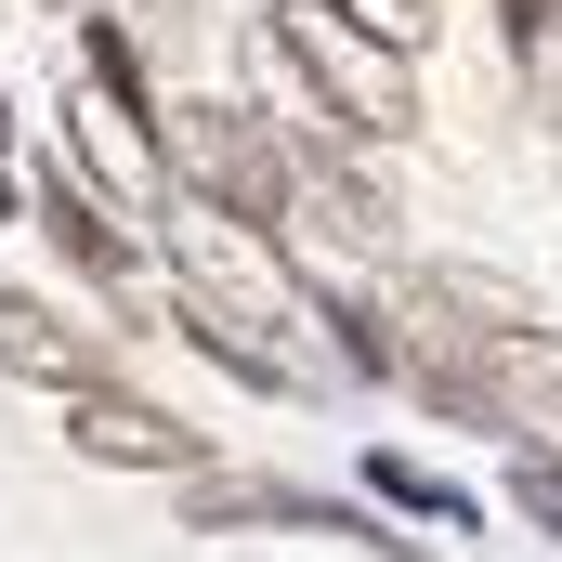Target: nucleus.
Masks as SVG:
<instances>
[{"label": "nucleus", "mask_w": 562, "mask_h": 562, "mask_svg": "<svg viewBox=\"0 0 562 562\" xmlns=\"http://www.w3.org/2000/svg\"><path fill=\"white\" fill-rule=\"evenodd\" d=\"M157 183L223 223H288V144L262 105H157Z\"/></svg>", "instance_id": "f257e3e1"}, {"label": "nucleus", "mask_w": 562, "mask_h": 562, "mask_svg": "<svg viewBox=\"0 0 562 562\" xmlns=\"http://www.w3.org/2000/svg\"><path fill=\"white\" fill-rule=\"evenodd\" d=\"M170 314L236 327V340H262V353H276L288 314H301V276L276 262V236H262V223H223V210H183V196H170Z\"/></svg>", "instance_id": "f03ea898"}, {"label": "nucleus", "mask_w": 562, "mask_h": 562, "mask_svg": "<svg viewBox=\"0 0 562 562\" xmlns=\"http://www.w3.org/2000/svg\"><path fill=\"white\" fill-rule=\"evenodd\" d=\"M276 53L314 79V105H327L340 132H367V144H406V132H419V66H406L393 40L340 26L327 0H288V13H276Z\"/></svg>", "instance_id": "7ed1b4c3"}, {"label": "nucleus", "mask_w": 562, "mask_h": 562, "mask_svg": "<svg viewBox=\"0 0 562 562\" xmlns=\"http://www.w3.org/2000/svg\"><path fill=\"white\" fill-rule=\"evenodd\" d=\"M66 445L105 458V471H170V484L210 471V445L170 419V406H144V393H79V406H66Z\"/></svg>", "instance_id": "20e7f679"}, {"label": "nucleus", "mask_w": 562, "mask_h": 562, "mask_svg": "<svg viewBox=\"0 0 562 562\" xmlns=\"http://www.w3.org/2000/svg\"><path fill=\"white\" fill-rule=\"evenodd\" d=\"M0 367L40 380V393H66V406H79V393H119V380H105V340H79V327L40 314L26 288H0Z\"/></svg>", "instance_id": "39448f33"}, {"label": "nucleus", "mask_w": 562, "mask_h": 562, "mask_svg": "<svg viewBox=\"0 0 562 562\" xmlns=\"http://www.w3.org/2000/svg\"><path fill=\"white\" fill-rule=\"evenodd\" d=\"M66 144H79V170H92V183H105L119 210H144V196H170V183H157V132H144L132 105H105L92 79L66 92Z\"/></svg>", "instance_id": "423d86ee"}, {"label": "nucleus", "mask_w": 562, "mask_h": 562, "mask_svg": "<svg viewBox=\"0 0 562 562\" xmlns=\"http://www.w3.org/2000/svg\"><path fill=\"white\" fill-rule=\"evenodd\" d=\"M40 236H53V249H66V262H79L92 288H132V276H144L132 249H119V223H105V210H92L66 170H40Z\"/></svg>", "instance_id": "0eeeda50"}, {"label": "nucleus", "mask_w": 562, "mask_h": 562, "mask_svg": "<svg viewBox=\"0 0 562 562\" xmlns=\"http://www.w3.org/2000/svg\"><path fill=\"white\" fill-rule=\"evenodd\" d=\"M367 471H380V497H406V510H445V524H471V497H458V484H431L419 458H367Z\"/></svg>", "instance_id": "6e6552de"}, {"label": "nucleus", "mask_w": 562, "mask_h": 562, "mask_svg": "<svg viewBox=\"0 0 562 562\" xmlns=\"http://www.w3.org/2000/svg\"><path fill=\"white\" fill-rule=\"evenodd\" d=\"M327 13H340V26H367V40H393V53L431 26V0H327Z\"/></svg>", "instance_id": "1a4fd4ad"}, {"label": "nucleus", "mask_w": 562, "mask_h": 562, "mask_svg": "<svg viewBox=\"0 0 562 562\" xmlns=\"http://www.w3.org/2000/svg\"><path fill=\"white\" fill-rule=\"evenodd\" d=\"M510 497H524L537 524H562V458H524V471H510Z\"/></svg>", "instance_id": "9d476101"}, {"label": "nucleus", "mask_w": 562, "mask_h": 562, "mask_svg": "<svg viewBox=\"0 0 562 562\" xmlns=\"http://www.w3.org/2000/svg\"><path fill=\"white\" fill-rule=\"evenodd\" d=\"M497 26H510V40L537 53V40H550V0H497Z\"/></svg>", "instance_id": "9b49d317"}, {"label": "nucleus", "mask_w": 562, "mask_h": 562, "mask_svg": "<svg viewBox=\"0 0 562 562\" xmlns=\"http://www.w3.org/2000/svg\"><path fill=\"white\" fill-rule=\"evenodd\" d=\"M537 79H550V92H562V26H550V40H537Z\"/></svg>", "instance_id": "f8f14e48"}, {"label": "nucleus", "mask_w": 562, "mask_h": 562, "mask_svg": "<svg viewBox=\"0 0 562 562\" xmlns=\"http://www.w3.org/2000/svg\"><path fill=\"white\" fill-rule=\"evenodd\" d=\"M0 210H26V183H13V170H0Z\"/></svg>", "instance_id": "ddd939ff"}, {"label": "nucleus", "mask_w": 562, "mask_h": 562, "mask_svg": "<svg viewBox=\"0 0 562 562\" xmlns=\"http://www.w3.org/2000/svg\"><path fill=\"white\" fill-rule=\"evenodd\" d=\"M0 144H13V105H0Z\"/></svg>", "instance_id": "4468645a"}]
</instances>
